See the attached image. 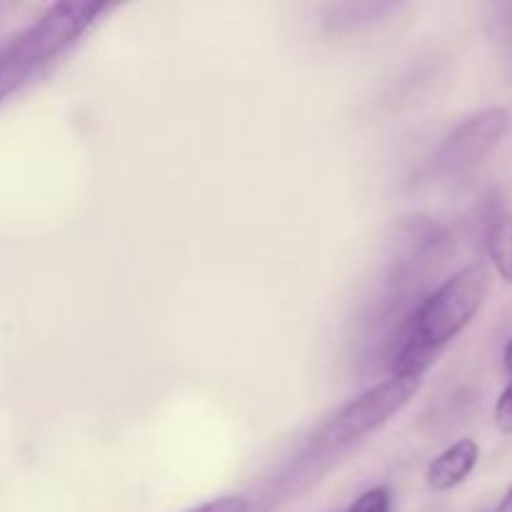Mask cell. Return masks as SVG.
I'll return each instance as SVG.
<instances>
[{
  "label": "cell",
  "instance_id": "cell-7",
  "mask_svg": "<svg viewBox=\"0 0 512 512\" xmlns=\"http://www.w3.org/2000/svg\"><path fill=\"white\" fill-rule=\"evenodd\" d=\"M390 490L388 488H370L355 500L345 512H390Z\"/></svg>",
  "mask_w": 512,
  "mask_h": 512
},
{
  "label": "cell",
  "instance_id": "cell-2",
  "mask_svg": "<svg viewBox=\"0 0 512 512\" xmlns=\"http://www.w3.org/2000/svg\"><path fill=\"white\" fill-rule=\"evenodd\" d=\"M103 3H55L0 53V103L45 63L70 48L103 13Z\"/></svg>",
  "mask_w": 512,
  "mask_h": 512
},
{
  "label": "cell",
  "instance_id": "cell-6",
  "mask_svg": "<svg viewBox=\"0 0 512 512\" xmlns=\"http://www.w3.org/2000/svg\"><path fill=\"white\" fill-rule=\"evenodd\" d=\"M485 248L505 283L512 285V215H493L485 228Z\"/></svg>",
  "mask_w": 512,
  "mask_h": 512
},
{
  "label": "cell",
  "instance_id": "cell-3",
  "mask_svg": "<svg viewBox=\"0 0 512 512\" xmlns=\"http://www.w3.org/2000/svg\"><path fill=\"white\" fill-rule=\"evenodd\" d=\"M423 388V378L418 375H393L390 380L373 385L358 398L335 410L310 438V448L315 455L340 453L358 440L368 438L378 428H383L393 415H398Z\"/></svg>",
  "mask_w": 512,
  "mask_h": 512
},
{
  "label": "cell",
  "instance_id": "cell-4",
  "mask_svg": "<svg viewBox=\"0 0 512 512\" xmlns=\"http://www.w3.org/2000/svg\"><path fill=\"white\" fill-rule=\"evenodd\" d=\"M508 110L485 108L450 130L435 153V168L443 175H463L483 163L508 133Z\"/></svg>",
  "mask_w": 512,
  "mask_h": 512
},
{
  "label": "cell",
  "instance_id": "cell-9",
  "mask_svg": "<svg viewBox=\"0 0 512 512\" xmlns=\"http://www.w3.org/2000/svg\"><path fill=\"white\" fill-rule=\"evenodd\" d=\"M495 425L500 433L512 435V383L500 393L498 405H495Z\"/></svg>",
  "mask_w": 512,
  "mask_h": 512
},
{
  "label": "cell",
  "instance_id": "cell-1",
  "mask_svg": "<svg viewBox=\"0 0 512 512\" xmlns=\"http://www.w3.org/2000/svg\"><path fill=\"white\" fill-rule=\"evenodd\" d=\"M488 295V270L468 265L445 280L435 293L420 300L388 348L393 375H418L435 363L440 350L458 338L480 313Z\"/></svg>",
  "mask_w": 512,
  "mask_h": 512
},
{
  "label": "cell",
  "instance_id": "cell-5",
  "mask_svg": "<svg viewBox=\"0 0 512 512\" xmlns=\"http://www.w3.org/2000/svg\"><path fill=\"white\" fill-rule=\"evenodd\" d=\"M480 458V448L475 440L465 438L458 440L455 445L445 448L438 458L430 463L428 475V488L435 490V493H448V490L458 488L465 480L470 478V473L475 470Z\"/></svg>",
  "mask_w": 512,
  "mask_h": 512
},
{
  "label": "cell",
  "instance_id": "cell-11",
  "mask_svg": "<svg viewBox=\"0 0 512 512\" xmlns=\"http://www.w3.org/2000/svg\"><path fill=\"white\" fill-rule=\"evenodd\" d=\"M503 358H505V370H508V375L512 378V340H510L508 345H505V355H503Z\"/></svg>",
  "mask_w": 512,
  "mask_h": 512
},
{
  "label": "cell",
  "instance_id": "cell-10",
  "mask_svg": "<svg viewBox=\"0 0 512 512\" xmlns=\"http://www.w3.org/2000/svg\"><path fill=\"white\" fill-rule=\"evenodd\" d=\"M490 512H512V488L508 490V493H505V498L500 500V503L495 505V508Z\"/></svg>",
  "mask_w": 512,
  "mask_h": 512
},
{
  "label": "cell",
  "instance_id": "cell-8",
  "mask_svg": "<svg viewBox=\"0 0 512 512\" xmlns=\"http://www.w3.org/2000/svg\"><path fill=\"white\" fill-rule=\"evenodd\" d=\"M250 503L240 495H225V498L208 500V503L198 505V508H190L185 512H248Z\"/></svg>",
  "mask_w": 512,
  "mask_h": 512
}]
</instances>
